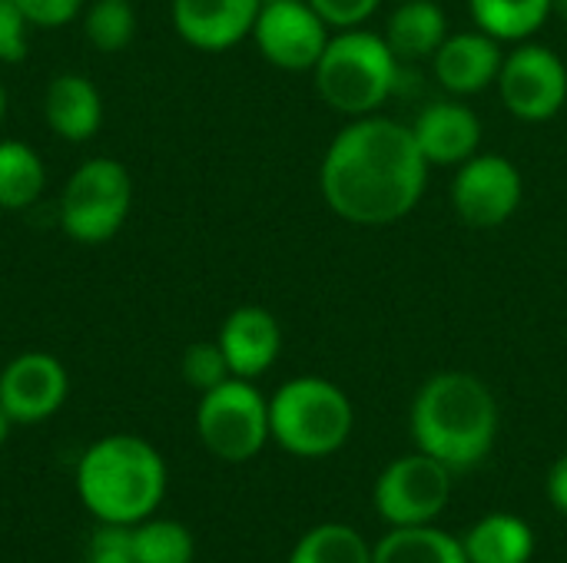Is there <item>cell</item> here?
<instances>
[{
	"label": "cell",
	"mask_w": 567,
	"mask_h": 563,
	"mask_svg": "<svg viewBox=\"0 0 567 563\" xmlns=\"http://www.w3.org/2000/svg\"><path fill=\"white\" fill-rule=\"evenodd\" d=\"M429 169L412 126L372 113L336 133L319 166V189L342 222L379 229L419 206Z\"/></svg>",
	"instance_id": "cell-1"
},
{
	"label": "cell",
	"mask_w": 567,
	"mask_h": 563,
	"mask_svg": "<svg viewBox=\"0 0 567 563\" xmlns=\"http://www.w3.org/2000/svg\"><path fill=\"white\" fill-rule=\"evenodd\" d=\"M415 448L452 471H468L488 458L498 438V402L472 372L432 375L412 402Z\"/></svg>",
	"instance_id": "cell-2"
},
{
	"label": "cell",
	"mask_w": 567,
	"mask_h": 563,
	"mask_svg": "<svg viewBox=\"0 0 567 563\" xmlns=\"http://www.w3.org/2000/svg\"><path fill=\"white\" fill-rule=\"evenodd\" d=\"M76 494L100 524H140L166 494L163 455L136 435L93 441L76 465Z\"/></svg>",
	"instance_id": "cell-3"
},
{
	"label": "cell",
	"mask_w": 567,
	"mask_h": 563,
	"mask_svg": "<svg viewBox=\"0 0 567 563\" xmlns=\"http://www.w3.org/2000/svg\"><path fill=\"white\" fill-rule=\"evenodd\" d=\"M402 60L382 33L339 30L312 66L319 96L342 116H372L402 86Z\"/></svg>",
	"instance_id": "cell-4"
},
{
	"label": "cell",
	"mask_w": 567,
	"mask_h": 563,
	"mask_svg": "<svg viewBox=\"0 0 567 563\" xmlns=\"http://www.w3.org/2000/svg\"><path fill=\"white\" fill-rule=\"evenodd\" d=\"M355 425L349 395L319 375H302L276 388L269 398V431L272 441L296 458H329L336 455Z\"/></svg>",
	"instance_id": "cell-5"
},
{
	"label": "cell",
	"mask_w": 567,
	"mask_h": 563,
	"mask_svg": "<svg viewBox=\"0 0 567 563\" xmlns=\"http://www.w3.org/2000/svg\"><path fill=\"white\" fill-rule=\"evenodd\" d=\"M133 209L130 169L110 156L86 159L76 166L60 192V229L80 246L110 242Z\"/></svg>",
	"instance_id": "cell-6"
},
{
	"label": "cell",
	"mask_w": 567,
	"mask_h": 563,
	"mask_svg": "<svg viewBox=\"0 0 567 563\" xmlns=\"http://www.w3.org/2000/svg\"><path fill=\"white\" fill-rule=\"evenodd\" d=\"M196 435L219 461H249L272 438L269 398H262L249 378H226L223 385L203 392L196 408Z\"/></svg>",
	"instance_id": "cell-7"
},
{
	"label": "cell",
	"mask_w": 567,
	"mask_h": 563,
	"mask_svg": "<svg viewBox=\"0 0 567 563\" xmlns=\"http://www.w3.org/2000/svg\"><path fill=\"white\" fill-rule=\"evenodd\" d=\"M452 468L439 458L415 451L395 458L375 478V511L389 528H419L435 524V518L449 508L452 498Z\"/></svg>",
	"instance_id": "cell-8"
},
{
	"label": "cell",
	"mask_w": 567,
	"mask_h": 563,
	"mask_svg": "<svg viewBox=\"0 0 567 563\" xmlns=\"http://www.w3.org/2000/svg\"><path fill=\"white\" fill-rule=\"evenodd\" d=\"M498 93L505 110L525 123H548L567 103V66L565 60L545 43L515 46L502 60Z\"/></svg>",
	"instance_id": "cell-9"
},
{
	"label": "cell",
	"mask_w": 567,
	"mask_h": 563,
	"mask_svg": "<svg viewBox=\"0 0 567 563\" xmlns=\"http://www.w3.org/2000/svg\"><path fill=\"white\" fill-rule=\"evenodd\" d=\"M525 196V179L518 166L502 153H475L465 159L452 179V209L472 229L505 226Z\"/></svg>",
	"instance_id": "cell-10"
},
{
	"label": "cell",
	"mask_w": 567,
	"mask_h": 563,
	"mask_svg": "<svg viewBox=\"0 0 567 563\" xmlns=\"http://www.w3.org/2000/svg\"><path fill=\"white\" fill-rule=\"evenodd\" d=\"M329 37V23L312 10L309 0H266L252 27L259 53L289 73L312 70Z\"/></svg>",
	"instance_id": "cell-11"
},
{
	"label": "cell",
	"mask_w": 567,
	"mask_h": 563,
	"mask_svg": "<svg viewBox=\"0 0 567 563\" xmlns=\"http://www.w3.org/2000/svg\"><path fill=\"white\" fill-rule=\"evenodd\" d=\"M70 392L66 368L47 352H23L0 372V408L13 425H40L53 418Z\"/></svg>",
	"instance_id": "cell-12"
},
{
	"label": "cell",
	"mask_w": 567,
	"mask_h": 563,
	"mask_svg": "<svg viewBox=\"0 0 567 563\" xmlns=\"http://www.w3.org/2000/svg\"><path fill=\"white\" fill-rule=\"evenodd\" d=\"M262 0H173V30L196 50H229L252 37Z\"/></svg>",
	"instance_id": "cell-13"
},
{
	"label": "cell",
	"mask_w": 567,
	"mask_h": 563,
	"mask_svg": "<svg viewBox=\"0 0 567 563\" xmlns=\"http://www.w3.org/2000/svg\"><path fill=\"white\" fill-rule=\"evenodd\" d=\"M502 60V40L488 37L485 30H462L445 37V43L432 56V66L442 90L462 100L498 83Z\"/></svg>",
	"instance_id": "cell-14"
},
{
	"label": "cell",
	"mask_w": 567,
	"mask_h": 563,
	"mask_svg": "<svg viewBox=\"0 0 567 563\" xmlns=\"http://www.w3.org/2000/svg\"><path fill=\"white\" fill-rule=\"evenodd\" d=\"M412 133L429 166H462L482 146V119L458 96L429 103L415 116Z\"/></svg>",
	"instance_id": "cell-15"
},
{
	"label": "cell",
	"mask_w": 567,
	"mask_h": 563,
	"mask_svg": "<svg viewBox=\"0 0 567 563\" xmlns=\"http://www.w3.org/2000/svg\"><path fill=\"white\" fill-rule=\"evenodd\" d=\"M219 348L229 362V372L236 378H259L266 375L279 352H282V329L276 315L262 305H239L226 315L219 329Z\"/></svg>",
	"instance_id": "cell-16"
},
{
	"label": "cell",
	"mask_w": 567,
	"mask_h": 563,
	"mask_svg": "<svg viewBox=\"0 0 567 563\" xmlns=\"http://www.w3.org/2000/svg\"><path fill=\"white\" fill-rule=\"evenodd\" d=\"M47 126L66 143H86L103 126V96L83 73H60L50 80L43 96Z\"/></svg>",
	"instance_id": "cell-17"
},
{
	"label": "cell",
	"mask_w": 567,
	"mask_h": 563,
	"mask_svg": "<svg viewBox=\"0 0 567 563\" xmlns=\"http://www.w3.org/2000/svg\"><path fill=\"white\" fill-rule=\"evenodd\" d=\"M382 37L402 63L432 60L449 37V17L435 0H399Z\"/></svg>",
	"instance_id": "cell-18"
},
{
	"label": "cell",
	"mask_w": 567,
	"mask_h": 563,
	"mask_svg": "<svg viewBox=\"0 0 567 563\" xmlns=\"http://www.w3.org/2000/svg\"><path fill=\"white\" fill-rule=\"evenodd\" d=\"M468 563H532L535 531L518 514H485L462 541Z\"/></svg>",
	"instance_id": "cell-19"
},
{
	"label": "cell",
	"mask_w": 567,
	"mask_h": 563,
	"mask_svg": "<svg viewBox=\"0 0 567 563\" xmlns=\"http://www.w3.org/2000/svg\"><path fill=\"white\" fill-rule=\"evenodd\" d=\"M372 563H468L465 548L449 531L435 524L419 528H392L375 548Z\"/></svg>",
	"instance_id": "cell-20"
},
{
	"label": "cell",
	"mask_w": 567,
	"mask_h": 563,
	"mask_svg": "<svg viewBox=\"0 0 567 563\" xmlns=\"http://www.w3.org/2000/svg\"><path fill=\"white\" fill-rule=\"evenodd\" d=\"M468 7L475 27L502 43L528 40L555 13V0H468Z\"/></svg>",
	"instance_id": "cell-21"
},
{
	"label": "cell",
	"mask_w": 567,
	"mask_h": 563,
	"mask_svg": "<svg viewBox=\"0 0 567 563\" xmlns=\"http://www.w3.org/2000/svg\"><path fill=\"white\" fill-rule=\"evenodd\" d=\"M47 189V166L40 153L20 139H0V209H27Z\"/></svg>",
	"instance_id": "cell-22"
},
{
	"label": "cell",
	"mask_w": 567,
	"mask_h": 563,
	"mask_svg": "<svg viewBox=\"0 0 567 563\" xmlns=\"http://www.w3.org/2000/svg\"><path fill=\"white\" fill-rule=\"evenodd\" d=\"M289 563H372V548L349 524H319L299 538Z\"/></svg>",
	"instance_id": "cell-23"
},
{
	"label": "cell",
	"mask_w": 567,
	"mask_h": 563,
	"mask_svg": "<svg viewBox=\"0 0 567 563\" xmlns=\"http://www.w3.org/2000/svg\"><path fill=\"white\" fill-rule=\"evenodd\" d=\"M130 531H133L136 563H193L196 544H193V534L179 521L146 518L133 524Z\"/></svg>",
	"instance_id": "cell-24"
},
{
	"label": "cell",
	"mask_w": 567,
	"mask_h": 563,
	"mask_svg": "<svg viewBox=\"0 0 567 563\" xmlns=\"http://www.w3.org/2000/svg\"><path fill=\"white\" fill-rule=\"evenodd\" d=\"M83 33L90 46L100 53L126 50L136 33V13L130 0H93L83 10Z\"/></svg>",
	"instance_id": "cell-25"
},
{
	"label": "cell",
	"mask_w": 567,
	"mask_h": 563,
	"mask_svg": "<svg viewBox=\"0 0 567 563\" xmlns=\"http://www.w3.org/2000/svg\"><path fill=\"white\" fill-rule=\"evenodd\" d=\"M179 372L186 378V385H193L199 395L223 385L226 378H236L229 372V362L219 348V342H193L186 352H183V362H179Z\"/></svg>",
	"instance_id": "cell-26"
},
{
	"label": "cell",
	"mask_w": 567,
	"mask_h": 563,
	"mask_svg": "<svg viewBox=\"0 0 567 563\" xmlns=\"http://www.w3.org/2000/svg\"><path fill=\"white\" fill-rule=\"evenodd\" d=\"M86 563H136L133 531L126 524H100L90 538Z\"/></svg>",
	"instance_id": "cell-27"
},
{
	"label": "cell",
	"mask_w": 567,
	"mask_h": 563,
	"mask_svg": "<svg viewBox=\"0 0 567 563\" xmlns=\"http://www.w3.org/2000/svg\"><path fill=\"white\" fill-rule=\"evenodd\" d=\"M27 17L17 0H0V63H20L27 56Z\"/></svg>",
	"instance_id": "cell-28"
},
{
	"label": "cell",
	"mask_w": 567,
	"mask_h": 563,
	"mask_svg": "<svg viewBox=\"0 0 567 563\" xmlns=\"http://www.w3.org/2000/svg\"><path fill=\"white\" fill-rule=\"evenodd\" d=\"M312 10L332 27V30H352L362 27L382 0H309Z\"/></svg>",
	"instance_id": "cell-29"
},
{
	"label": "cell",
	"mask_w": 567,
	"mask_h": 563,
	"mask_svg": "<svg viewBox=\"0 0 567 563\" xmlns=\"http://www.w3.org/2000/svg\"><path fill=\"white\" fill-rule=\"evenodd\" d=\"M83 3L86 0H17V7L23 10L27 23L30 27H43V30L73 23L76 13H83Z\"/></svg>",
	"instance_id": "cell-30"
},
{
	"label": "cell",
	"mask_w": 567,
	"mask_h": 563,
	"mask_svg": "<svg viewBox=\"0 0 567 563\" xmlns=\"http://www.w3.org/2000/svg\"><path fill=\"white\" fill-rule=\"evenodd\" d=\"M548 501L558 514L567 518V455H561L548 471Z\"/></svg>",
	"instance_id": "cell-31"
},
{
	"label": "cell",
	"mask_w": 567,
	"mask_h": 563,
	"mask_svg": "<svg viewBox=\"0 0 567 563\" xmlns=\"http://www.w3.org/2000/svg\"><path fill=\"white\" fill-rule=\"evenodd\" d=\"M10 428H13V421H10V415L0 408V448L7 445V438H10Z\"/></svg>",
	"instance_id": "cell-32"
},
{
	"label": "cell",
	"mask_w": 567,
	"mask_h": 563,
	"mask_svg": "<svg viewBox=\"0 0 567 563\" xmlns=\"http://www.w3.org/2000/svg\"><path fill=\"white\" fill-rule=\"evenodd\" d=\"M3 116H7V90L0 83V123H3Z\"/></svg>",
	"instance_id": "cell-33"
},
{
	"label": "cell",
	"mask_w": 567,
	"mask_h": 563,
	"mask_svg": "<svg viewBox=\"0 0 567 563\" xmlns=\"http://www.w3.org/2000/svg\"><path fill=\"white\" fill-rule=\"evenodd\" d=\"M555 13H558L561 20H567V0H555Z\"/></svg>",
	"instance_id": "cell-34"
},
{
	"label": "cell",
	"mask_w": 567,
	"mask_h": 563,
	"mask_svg": "<svg viewBox=\"0 0 567 563\" xmlns=\"http://www.w3.org/2000/svg\"><path fill=\"white\" fill-rule=\"evenodd\" d=\"M262 3H266V0H262Z\"/></svg>",
	"instance_id": "cell-35"
}]
</instances>
